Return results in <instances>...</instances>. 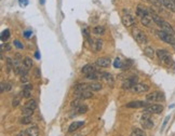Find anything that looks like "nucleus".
<instances>
[{"label":"nucleus","instance_id":"obj_1","mask_svg":"<svg viewBox=\"0 0 175 136\" xmlns=\"http://www.w3.org/2000/svg\"><path fill=\"white\" fill-rule=\"evenodd\" d=\"M157 34V37L160 39V40L164 41L166 42L168 44H171V45H175V38H174V35H171L169 32H164V30H157L156 32Z\"/></svg>","mask_w":175,"mask_h":136},{"label":"nucleus","instance_id":"obj_2","mask_svg":"<svg viewBox=\"0 0 175 136\" xmlns=\"http://www.w3.org/2000/svg\"><path fill=\"white\" fill-rule=\"evenodd\" d=\"M156 53H157L158 59H159L163 64H165V65H168V66L173 65V59H172V57H171L170 53H169L166 50L160 49V50H158Z\"/></svg>","mask_w":175,"mask_h":136},{"label":"nucleus","instance_id":"obj_3","mask_svg":"<svg viewBox=\"0 0 175 136\" xmlns=\"http://www.w3.org/2000/svg\"><path fill=\"white\" fill-rule=\"evenodd\" d=\"M132 34H133V37H134L135 41H136L137 43H139V44H146V43L148 42L147 36H146V34L143 32V30L135 27L134 29H133Z\"/></svg>","mask_w":175,"mask_h":136},{"label":"nucleus","instance_id":"obj_4","mask_svg":"<svg viewBox=\"0 0 175 136\" xmlns=\"http://www.w3.org/2000/svg\"><path fill=\"white\" fill-rule=\"evenodd\" d=\"M164 100V94L161 92H152V93L146 95V102L154 103V102H162Z\"/></svg>","mask_w":175,"mask_h":136},{"label":"nucleus","instance_id":"obj_5","mask_svg":"<svg viewBox=\"0 0 175 136\" xmlns=\"http://www.w3.org/2000/svg\"><path fill=\"white\" fill-rule=\"evenodd\" d=\"M141 124L146 130H149L154 127V121L150 117V113H143V116L141 117Z\"/></svg>","mask_w":175,"mask_h":136},{"label":"nucleus","instance_id":"obj_6","mask_svg":"<svg viewBox=\"0 0 175 136\" xmlns=\"http://www.w3.org/2000/svg\"><path fill=\"white\" fill-rule=\"evenodd\" d=\"M163 111V106L159 104H154V105H148L144 108V113H161Z\"/></svg>","mask_w":175,"mask_h":136},{"label":"nucleus","instance_id":"obj_7","mask_svg":"<svg viewBox=\"0 0 175 136\" xmlns=\"http://www.w3.org/2000/svg\"><path fill=\"white\" fill-rule=\"evenodd\" d=\"M121 22L125 27H131V26H134L136 24V21L135 17H133L130 13H124L121 17Z\"/></svg>","mask_w":175,"mask_h":136},{"label":"nucleus","instance_id":"obj_8","mask_svg":"<svg viewBox=\"0 0 175 136\" xmlns=\"http://www.w3.org/2000/svg\"><path fill=\"white\" fill-rule=\"evenodd\" d=\"M139 78L136 77V76H133V77H130L127 78V80H124L122 83V88L124 89V90H131V89L133 88V86L135 85L136 83H139Z\"/></svg>","mask_w":175,"mask_h":136},{"label":"nucleus","instance_id":"obj_9","mask_svg":"<svg viewBox=\"0 0 175 136\" xmlns=\"http://www.w3.org/2000/svg\"><path fill=\"white\" fill-rule=\"evenodd\" d=\"M149 90V86L147 84L144 83H136L132 89H131V92L136 94H141V93H146L147 91Z\"/></svg>","mask_w":175,"mask_h":136},{"label":"nucleus","instance_id":"obj_10","mask_svg":"<svg viewBox=\"0 0 175 136\" xmlns=\"http://www.w3.org/2000/svg\"><path fill=\"white\" fill-rule=\"evenodd\" d=\"M125 106L127 108H145L147 105V102H143V100H134V102L127 103Z\"/></svg>","mask_w":175,"mask_h":136},{"label":"nucleus","instance_id":"obj_11","mask_svg":"<svg viewBox=\"0 0 175 136\" xmlns=\"http://www.w3.org/2000/svg\"><path fill=\"white\" fill-rule=\"evenodd\" d=\"M76 98H79V100H88V98L93 97V92L91 90H86L83 92H79V93H75Z\"/></svg>","mask_w":175,"mask_h":136},{"label":"nucleus","instance_id":"obj_12","mask_svg":"<svg viewBox=\"0 0 175 136\" xmlns=\"http://www.w3.org/2000/svg\"><path fill=\"white\" fill-rule=\"evenodd\" d=\"M110 64H112V61H110V59H108V57H101V59H97V61H96V65L102 68L109 67Z\"/></svg>","mask_w":175,"mask_h":136},{"label":"nucleus","instance_id":"obj_13","mask_svg":"<svg viewBox=\"0 0 175 136\" xmlns=\"http://www.w3.org/2000/svg\"><path fill=\"white\" fill-rule=\"evenodd\" d=\"M150 14V10H148V8H145L144 6L139 5L137 6V9H136V15L139 17H144L146 15H149Z\"/></svg>","mask_w":175,"mask_h":136},{"label":"nucleus","instance_id":"obj_14","mask_svg":"<svg viewBox=\"0 0 175 136\" xmlns=\"http://www.w3.org/2000/svg\"><path fill=\"white\" fill-rule=\"evenodd\" d=\"M160 2V5L162 6V7L166 8L168 10H170V11L172 12H175V5L171 1V0H158Z\"/></svg>","mask_w":175,"mask_h":136},{"label":"nucleus","instance_id":"obj_15","mask_svg":"<svg viewBox=\"0 0 175 136\" xmlns=\"http://www.w3.org/2000/svg\"><path fill=\"white\" fill-rule=\"evenodd\" d=\"M83 125H84V121H75V122H73L70 125H69L68 132L69 133H73V132H75L76 130H78L79 127H83Z\"/></svg>","mask_w":175,"mask_h":136},{"label":"nucleus","instance_id":"obj_16","mask_svg":"<svg viewBox=\"0 0 175 136\" xmlns=\"http://www.w3.org/2000/svg\"><path fill=\"white\" fill-rule=\"evenodd\" d=\"M94 71H96V69H95V67H94V65H92V64H88V65L83 66L81 69V73L86 76L89 75V74L94 73Z\"/></svg>","mask_w":175,"mask_h":136},{"label":"nucleus","instance_id":"obj_17","mask_svg":"<svg viewBox=\"0 0 175 136\" xmlns=\"http://www.w3.org/2000/svg\"><path fill=\"white\" fill-rule=\"evenodd\" d=\"M86 78L88 80H98V79H101V78H103V73H100V71H94V73H92V74H89V75H86Z\"/></svg>","mask_w":175,"mask_h":136},{"label":"nucleus","instance_id":"obj_18","mask_svg":"<svg viewBox=\"0 0 175 136\" xmlns=\"http://www.w3.org/2000/svg\"><path fill=\"white\" fill-rule=\"evenodd\" d=\"M26 131H27L28 136H39V129L37 125H32V127H28Z\"/></svg>","mask_w":175,"mask_h":136},{"label":"nucleus","instance_id":"obj_19","mask_svg":"<svg viewBox=\"0 0 175 136\" xmlns=\"http://www.w3.org/2000/svg\"><path fill=\"white\" fill-rule=\"evenodd\" d=\"M90 90L89 89V84L86 83H80L75 85V93H79V92H83V91Z\"/></svg>","mask_w":175,"mask_h":136},{"label":"nucleus","instance_id":"obj_20","mask_svg":"<svg viewBox=\"0 0 175 136\" xmlns=\"http://www.w3.org/2000/svg\"><path fill=\"white\" fill-rule=\"evenodd\" d=\"M160 28H161L162 30H164V32H169V34L174 35V29H173L172 26H171L168 22H165V21H164V23H163V24H162V26H161V27H160Z\"/></svg>","mask_w":175,"mask_h":136},{"label":"nucleus","instance_id":"obj_21","mask_svg":"<svg viewBox=\"0 0 175 136\" xmlns=\"http://www.w3.org/2000/svg\"><path fill=\"white\" fill-rule=\"evenodd\" d=\"M144 54L147 57H149V59H154V57H155V51H154L152 48H150V47H146V48L144 49Z\"/></svg>","mask_w":175,"mask_h":136},{"label":"nucleus","instance_id":"obj_22","mask_svg":"<svg viewBox=\"0 0 175 136\" xmlns=\"http://www.w3.org/2000/svg\"><path fill=\"white\" fill-rule=\"evenodd\" d=\"M25 107L26 108H28V109H32V110H36L37 109V107H38V105H37V103H36V100H29L27 103L25 104Z\"/></svg>","mask_w":175,"mask_h":136},{"label":"nucleus","instance_id":"obj_23","mask_svg":"<svg viewBox=\"0 0 175 136\" xmlns=\"http://www.w3.org/2000/svg\"><path fill=\"white\" fill-rule=\"evenodd\" d=\"M92 32H93L94 35H97V36H100V35H104L105 34V27L104 26H101V25L95 26Z\"/></svg>","mask_w":175,"mask_h":136},{"label":"nucleus","instance_id":"obj_24","mask_svg":"<svg viewBox=\"0 0 175 136\" xmlns=\"http://www.w3.org/2000/svg\"><path fill=\"white\" fill-rule=\"evenodd\" d=\"M103 88V85L101 83H97V82H93V83L89 84V89L93 92V91H101Z\"/></svg>","mask_w":175,"mask_h":136},{"label":"nucleus","instance_id":"obj_25","mask_svg":"<svg viewBox=\"0 0 175 136\" xmlns=\"http://www.w3.org/2000/svg\"><path fill=\"white\" fill-rule=\"evenodd\" d=\"M152 21V18H151V15H146V16H144V17H142L141 18V22H142V24H143L144 26H149L150 25V22Z\"/></svg>","mask_w":175,"mask_h":136},{"label":"nucleus","instance_id":"obj_26","mask_svg":"<svg viewBox=\"0 0 175 136\" xmlns=\"http://www.w3.org/2000/svg\"><path fill=\"white\" fill-rule=\"evenodd\" d=\"M103 47V41L101 40V39H96L95 40V43H93V49L95 52H98V51H101V49H102Z\"/></svg>","mask_w":175,"mask_h":136},{"label":"nucleus","instance_id":"obj_27","mask_svg":"<svg viewBox=\"0 0 175 136\" xmlns=\"http://www.w3.org/2000/svg\"><path fill=\"white\" fill-rule=\"evenodd\" d=\"M130 136H146L145 132L141 129H133V131L131 132Z\"/></svg>","mask_w":175,"mask_h":136},{"label":"nucleus","instance_id":"obj_28","mask_svg":"<svg viewBox=\"0 0 175 136\" xmlns=\"http://www.w3.org/2000/svg\"><path fill=\"white\" fill-rule=\"evenodd\" d=\"M6 64H7L8 73H9L11 69H13V68H14V61H12L10 57H7V59H6Z\"/></svg>","mask_w":175,"mask_h":136},{"label":"nucleus","instance_id":"obj_29","mask_svg":"<svg viewBox=\"0 0 175 136\" xmlns=\"http://www.w3.org/2000/svg\"><path fill=\"white\" fill-rule=\"evenodd\" d=\"M75 111H76L77 113H79V115H81V113H86V111H88V106H86V105H83V104H82L81 106H79L78 108H76Z\"/></svg>","mask_w":175,"mask_h":136},{"label":"nucleus","instance_id":"obj_30","mask_svg":"<svg viewBox=\"0 0 175 136\" xmlns=\"http://www.w3.org/2000/svg\"><path fill=\"white\" fill-rule=\"evenodd\" d=\"M23 65L25 66V67H27L28 69H30V68L32 67V59H30V57H25V59H23Z\"/></svg>","mask_w":175,"mask_h":136},{"label":"nucleus","instance_id":"obj_31","mask_svg":"<svg viewBox=\"0 0 175 136\" xmlns=\"http://www.w3.org/2000/svg\"><path fill=\"white\" fill-rule=\"evenodd\" d=\"M9 38H10V30L9 29L3 30V32H1V41H2V42H6Z\"/></svg>","mask_w":175,"mask_h":136},{"label":"nucleus","instance_id":"obj_32","mask_svg":"<svg viewBox=\"0 0 175 136\" xmlns=\"http://www.w3.org/2000/svg\"><path fill=\"white\" fill-rule=\"evenodd\" d=\"M132 65H133L132 59H127V61L122 64V66H121V69H123V70H127V69H129V68L131 67Z\"/></svg>","mask_w":175,"mask_h":136},{"label":"nucleus","instance_id":"obj_33","mask_svg":"<svg viewBox=\"0 0 175 136\" xmlns=\"http://www.w3.org/2000/svg\"><path fill=\"white\" fill-rule=\"evenodd\" d=\"M21 123L22 124H29L32 123V116H24L23 118H21Z\"/></svg>","mask_w":175,"mask_h":136},{"label":"nucleus","instance_id":"obj_34","mask_svg":"<svg viewBox=\"0 0 175 136\" xmlns=\"http://www.w3.org/2000/svg\"><path fill=\"white\" fill-rule=\"evenodd\" d=\"M103 78H104L107 82H110V83H112V81H114V79H112V76L110 75V74H108V73H103Z\"/></svg>","mask_w":175,"mask_h":136},{"label":"nucleus","instance_id":"obj_35","mask_svg":"<svg viewBox=\"0 0 175 136\" xmlns=\"http://www.w3.org/2000/svg\"><path fill=\"white\" fill-rule=\"evenodd\" d=\"M81 100H79V98H76L75 100H74V102H71V108H78V107L79 106H81Z\"/></svg>","mask_w":175,"mask_h":136},{"label":"nucleus","instance_id":"obj_36","mask_svg":"<svg viewBox=\"0 0 175 136\" xmlns=\"http://www.w3.org/2000/svg\"><path fill=\"white\" fill-rule=\"evenodd\" d=\"M22 113H23V116H32V113H34V110H32V109H28V108H26V107H24V108L22 109Z\"/></svg>","mask_w":175,"mask_h":136},{"label":"nucleus","instance_id":"obj_37","mask_svg":"<svg viewBox=\"0 0 175 136\" xmlns=\"http://www.w3.org/2000/svg\"><path fill=\"white\" fill-rule=\"evenodd\" d=\"M121 66H122V62H121L120 59L117 57V59L114 61V67L115 68H121Z\"/></svg>","mask_w":175,"mask_h":136},{"label":"nucleus","instance_id":"obj_38","mask_svg":"<svg viewBox=\"0 0 175 136\" xmlns=\"http://www.w3.org/2000/svg\"><path fill=\"white\" fill-rule=\"evenodd\" d=\"M22 96H23V97H25V98H29L30 97V90H26V89H23Z\"/></svg>","mask_w":175,"mask_h":136},{"label":"nucleus","instance_id":"obj_39","mask_svg":"<svg viewBox=\"0 0 175 136\" xmlns=\"http://www.w3.org/2000/svg\"><path fill=\"white\" fill-rule=\"evenodd\" d=\"M13 43H14V45H15V47H16L17 49H23V48H24V45L22 44V43H21L20 40H14Z\"/></svg>","mask_w":175,"mask_h":136},{"label":"nucleus","instance_id":"obj_40","mask_svg":"<svg viewBox=\"0 0 175 136\" xmlns=\"http://www.w3.org/2000/svg\"><path fill=\"white\" fill-rule=\"evenodd\" d=\"M1 49H2V52L3 51H10L11 50V47H10L8 43H6V45H5V43H1Z\"/></svg>","mask_w":175,"mask_h":136},{"label":"nucleus","instance_id":"obj_41","mask_svg":"<svg viewBox=\"0 0 175 136\" xmlns=\"http://www.w3.org/2000/svg\"><path fill=\"white\" fill-rule=\"evenodd\" d=\"M23 35H24V37H25V38H30V37H32V30H25V32H23Z\"/></svg>","mask_w":175,"mask_h":136},{"label":"nucleus","instance_id":"obj_42","mask_svg":"<svg viewBox=\"0 0 175 136\" xmlns=\"http://www.w3.org/2000/svg\"><path fill=\"white\" fill-rule=\"evenodd\" d=\"M18 104H20V98H14L13 100H12V106L13 107H17L18 106Z\"/></svg>","mask_w":175,"mask_h":136},{"label":"nucleus","instance_id":"obj_43","mask_svg":"<svg viewBox=\"0 0 175 136\" xmlns=\"http://www.w3.org/2000/svg\"><path fill=\"white\" fill-rule=\"evenodd\" d=\"M18 3L21 7H26L28 5V0H18Z\"/></svg>","mask_w":175,"mask_h":136},{"label":"nucleus","instance_id":"obj_44","mask_svg":"<svg viewBox=\"0 0 175 136\" xmlns=\"http://www.w3.org/2000/svg\"><path fill=\"white\" fill-rule=\"evenodd\" d=\"M28 81V76L27 75H23L22 76V78H21V82H23V83H25V82Z\"/></svg>","mask_w":175,"mask_h":136},{"label":"nucleus","instance_id":"obj_45","mask_svg":"<svg viewBox=\"0 0 175 136\" xmlns=\"http://www.w3.org/2000/svg\"><path fill=\"white\" fill-rule=\"evenodd\" d=\"M35 76H36L37 79L40 78V69H39V68H36V69H35Z\"/></svg>","mask_w":175,"mask_h":136},{"label":"nucleus","instance_id":"obj_46","mask_svg":"<svg viewBox=\"0 0 175 136\" xmlns=\"http://www.w3.org/2000/svg\"><path fill=\"white\" fill-rule=\"evenodd\" d=\"M169 120H170V116H168V117H166L165 119H164V121H163V124H162V130L164 129V127H165V125H166V123H168V121H169Z\"/></svg>","mask_w":175,"mask_h":136},{"label":"nucleus","instance_id":"obj_47","mask_svg":"<svg viewBox=\"0 0 175 136\" xmlns=\"http://www.w3.org/2000/svg\"><path fill=\"white\" fill-rule=\"evenodd\" d=\"M17 136H28L27 135V131H22L17 134Z\"/></svg>","mask_w":175,"mask_h":136},{"label":"nucleus","instance_id":"obj_48","mask_svg":"<svg viewBox=\"0 0 175 136\" xmlns=\"http://www.w3.org/2000/svg\"><path fill=\"white\" fill-rule=\"evenodd\" d=\"M6 91V83L5 82H1V93H3Z\"/></svg>","mask_w":175,"mask_h":136},{"label":"nucleus","instance_id":"obj_49","mask_svg":"<svg viewBox=\"0 0 175 136\" xmlns=\"http://www.w3.org/2000/svg\"><path fill=\"white\" fill-rule=\"evenodd\" d=\"M24 89H26V90H32V85H30V84H27V85L24 86Z\"/></svg>","mask_w":175,"mask_h":136},{"label":"nucleus","instance_id":"obj_50","mask_svg":"<svg viewBox=\"0 0 175 136\" xmlns=\"http://www.w3.org/2000/svg\"><path fill=\"white\" fill-rule=\"evenodd\" d=\"M35 56H36V59H40V55H39V53H38V51H37L36 53H35Z\"/></svg>","mask_w":175,"mask_h":136},{"label":"nucleus","instance_id":"obj_51","mask_svg":"<svg viewBox=\"0 0 175 136\" xmlns=\"http://www.w3.org/2000/svg\"><path fill=\"white\" fill-rule=\"evenodd\" d=\"M40 3L41 5H43V3H44V0H40Z\"/></svg>","mask_w":175,"mask_h":136},{"label":"nucleus","instance_id":"obj_52","mask_svg":"<svg viewBox=\"0 0 175 136\" xmlns=\"http://www.w3.org/2000/svg\"><path fill=\"white\" fill-rule=\"evenodd\" d=\"M171 1H172V2H173V3H174V5H175V0H171Z\"/></svg>","mask_w":175,"mask_h":136},{"label":"nucleus","instance_id":"obj_53","mask_svg":"<svg viewBox=\"0 0 175 136\" xmlns=\"http://www.w3.org/2000/svg\"><path fill=\"white\" fill-rule=\"evenodd\" d=\"M75 136H82L81 134H77V135H75Z\"/></svg>","mask_w":175,"mask_h":136},{"label":"nucleus","instance_id":"obj_54","mask_svg":"<svg viewBox=\"0 0 175 136\" xmlns=\"http://www.w3.org/2000/svg\"><path fill=\"white\" fill-rule=\"evenodd\" d=\"M143 1H149V0H143Z\"/></svg>","mask_w":175,"mask_h":136}]
</instances>
